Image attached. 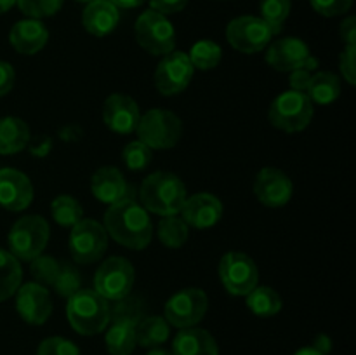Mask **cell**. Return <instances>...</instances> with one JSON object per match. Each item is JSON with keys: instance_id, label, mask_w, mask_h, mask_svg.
I'll list each match as a JSON object with an SVG mask.
<instances>
[{"instance_id": "1", "label": "cell", "mask_w": 356, "mask_h": 355, "mask_svg": "<svg viewBox=\"0 0 356 355\" xmlns=\"http://www.w3.org/2000/svg\"><path fill=\"white\" fill-rule=\"evenodd\" d=\"M103 226L108 237L127 249L143 251L152 242V219L136 198L110 205L104 212Z\"/></svg>"}, {"instance_id": "2", "label": "cell", "mask_w": 356, "mask_h": 355, "mask_svg": "<svg viewBox=\"0 0 356 355\" xmlns=\"http://www.w3.org/2000/svg\"><path fill=\"white\" fill-rule=\"evenodd\" d=\"M188 191L179 176L169 171H156L145 178L139 188L141 205L159 216L177 214L183 207Z\"/></svg>"}, {"instance_id": "3", "label": "cell", "mask_w": 356, "mask_h": 355, "mask_svg": "<svg viewBox=\"0 0 356 355\" xmlns=\"http://www.w3.org/2000/svg\"><path fill=\"white\" fill-rule=\"evenodd\" d=\"M66 315L73 331L82 336H94L106 329L111 320V308L108 299L96 291L80 289L68 298Z\"/></svg>"}, {"instance_id": "4", "label": "cell", "mask_w": 356, "mask_h": 355, "mask_svg": "<svg viewBox=\"0 0 356 355\" xmlns=\"http://www.w3.org/2000/svg\"><path fill=\"white\" fill-rule=\"evenodd\" d=\"M51 228L44 216L30 214L17 219L7 235L9 253L19 261H31L47 247Z\"/></svg>"}, {"instance_id": "5", "label": "cell", "mask_w": 356, "mask_h": 355, "mask_svg": "<svg viewBox=\"0 0 356 355\" xmlns=\"http://www.w3.org/2000/svg\"><path fill=\"white\" fill-rule=\"evenodd\" d=\"M136 132L139 141L152 150H169L179 143L183 136V122L174 111L153 108L141 115Z\"/></svg>"}, {"instance_id": "6", "label": "cell", "mask_w": 356, "mask_h": 355, "mask_svg": "<svg viewBox=\"0 0 356 355\" xmlns=\"http://www.w3.org/2000/svg\"><path fill=\"white\" fill-rule=\"evenodd\" d=\"M315 108L305 93L285 90L271 103L268 118L271 125L284 132H301L312 122Z\"/></svg>"}, {"instance_id": "7", "label": "cell", "mask_w": 356, "mask_h": 355, "mask_svg": "<svg viewBox=\"0 0 356 355\" xmlns=\"http://www.w3.org/2000/svg\"><path fill=\"white\" fill-rule=\"evenodd\" d=\"M136 281V271L131 261L122 256L104 260L94 275V291L108 301H120L127 298Z\"/></svg>"}, {"instance_id": "8", "label": "cell", "mask_w": 356, "mask_h": 355, "mask_svg": "<svg viewBox=\"0 0 356 355\" xmlns=\"http://www.w3.org/2000/svg\"><path fill=\"white\" fill-rule=\"evenodd\" d=\"M138 44L152 56H165L176 47V30L163 14L149 9L138 17L134 24Z\"/></svg>"}, {"instance_id": "9", "label": "cell", "mask_w": 356, "mask_h": 355, "mask_svg": "<svg viewBox=\"0 0 356 355\" xmlns=\"http://www.w3.org/2000/svg\"><path fill=\"white\" fill-rule=\"evenodd\" d=\"M270 24L259 16L235 17L226 26V40L235 51L243 54H256L268 47L273 38Z\"/></svg>"}, {"instance_id": "10", "label": "cell", "mask_w": 356, "mask_h": 355, "mask_svg": "<svg viewBox=\"0 0 356 355\" xmlns=\"http://www.w3.org/2000/svg\"><path fill=\"white\" fill-rule=\"evenodd\" d=\"M68 246L73 261L90 265L99 261L106 253L108 233L101 223L94 219H80L75 226H72Z\"/></svg>"}, {"instance_id": "11", "label": "cell", "mask_w": 356, "mask_h": 355, "mask_svg": "<svg viewBox=\"0 0 356 355\" xmlns=\"http://www.w3.org/2000/svg\"><path fill=\"white\" fill-rule=\"evenodd\" d=\"M219 278L233 296H247L259 284V270L245 253H226L219 261Z\"/></svg>"}, {"instance_id": "12", "label": "cell", "mask_w": 356, "mask_h": 355, "mask_svg": "<svg viewBox=\"0 0 356 355\" xmlns=\"http://www.w3.org/2000/svg\"><path fill=\"white\" fill-rule=\"evenodd\" d=\"M209 308V298L202 289L184 287L177 291L165 303V317L169 326L186 329L195 327L205 317Z\"/></svg>"}, {"instance_id": "13", "label": "cell", "mask_w": 356, "mask_h": 355, "mask_svg": "<svg viewBox=\"0 0 356 355\" xmlns=\"http://www.w3.org/2000/svg\"><path fill=\"white\" fill-rule=\"evenodd\" d=\"M195 68L183 51H172L162 56L155 70V86L163 96H176L190 86Z\"/></svg>"}, {"instance_id": "14", "label": "cell", "mask_w": 356, "mask_h": 355, "mask_svg": "<svg viewBox=\"0 0 356 355\" xmlns=\"http://www.w3.org/2000/svg\"><path fill=\"white\" fill-rule=\"evenodd\" d=\"M16 310L24 322L42 326L52 313V301L49 289L38 282L21 284L16 291Z\"/></svg>"}, {"instance_id": "15", "label": "cell", "mask_w": 356, "mask_h": 355, "mask_svg": "<svg viewBox=\"0 0 356 355\" xmlns=\"http://www.w3.org/2000/svg\"><path fill=\"white\" fill-rule=\"evenodd\" d=\"M294 191L291 178L277 167H263L254 181V195L266 207H284Z\"/></svg>"}, {"instance_id": "16", "label": "cell", "mask_w": 356, "mask_h": 355, "mask_svg": "<svg viewBox=\"0 0 356 355\" xmlns=\"http://www.w3.org/2000/svg\"><path fill=\"white\" fill-rule=\"evenodd\" d=\"M90 191L99 202L108 205L136 198V190L120 169L113 166L99 167L90 178Z\"/></svg>"}, {"instance_id": "17", "label": "cell", "mask_w": 356, "mask_h": 355, "mask_svg": "<svg viewBox=\"0 0 356 355\" xmlns=\"http://www.w3.org/2000/svg\"><path fill=\"white\" fill-rule=\"evenodd\" d=\"M141 118L139 104L127 94L115 93L106 97L103 104V122L117 134H131L136 131Z\"/></svg>"}, {"instance_id": "18", "label": "cell", "mask_w": 356, "mask_h": 355, "mask_svg": "<svg viewBox=\"0 0 356 355\" xmlns=\"http://www.w3.org/2000/svg\"><path fill=\"white\" fill-rule=\"evenodd\" d=\"M33 202V184L30 178L13 167L0 169V207L19 212Z\"/></svg>"}, {"instance_id": "19", "label": "cell", "mask_w": 356, "mask_h": 355, "mask_svg": "<svg viewBox=\"0 0 356 355\" xmlns=\"http://www.w3.org/2000/svg\"><path fill=\"white\" fill-rule=\"evenodd\" d=\"M309 47L305 40L298 37H285L270 42L266 49V63L277 72L291 73L305 66L308 59Z\"/></svg>"}, {"instance_id": "20", "label": "cell", "mask_w": 356, "mask_h": 355, "mask_svg": "<svg viewBox=\"0 0 356 355\" xmlns=\"http://www.w3.org/2000/svg\"><path fill=\"white\" fill-rule=\"evenodd\" d=\"M181 218L193 228H211L222 218V202L209 191H200L186 197L181 207Z\"/></svg>"}, {"instance_id": "21", "label": "cell", "mask_w": 356, "mask_h": 355, "mask_svg": "<svg viewBox=\"0 0 356 355\" xmlns=\"http://www.w3.org/2000/svg\"><path fill=\"white\" fill-rule=\"evenodd\" d=\"M49 40V30L40 19L17 21L9 33V42L19 54L33 56L45 47Z\"/></svg>"}, {"instance_id": "22", "label": "cell", "mask_w": 356, "mask_h": 355, "mask_svg": "<svg viewBox=\"0 0 356 355\" xmlns=\"http://www.w3.org/2000/svg\"><path fill=\"white\" fill-rule=\"evenodd\" d=\"M120 13L110 0H90L82 13L83 28L94 37H106L117 28Z\"/></svg>"}, {"instance_id": "23", "label": "cell", "mask_w": 356, "mask_h": 355, "mask_svg": "<svg viewBox=\"0 0 356 355\" xmlns=\"http://www.w3.org/2000/svg\"><path fill=\"white\" fill-rule=\"evenodd\" d=\"M172 355H219V345L209 331L186 327L174 338Z\"/></svg>"}, {"instance_id": "24", "label": "cell", "mask_w": 356, "mask_h": 355, "mask_svg": "<svg viewBox=\"0 0 356 355\" xmlns=\"http://www.w3.org/2000/svg\"><path fill=\"white\" fill-rule=\"evenodd\" d=\"M31 139L30 127L23 118H0V155H14L28 146Z\"/></svg>"}, {"instance_id": "25", "label": "cell", "mask_w": 356, "mask_h": 355, "mask_svg": "<svg viewBox=\"0 0 356 355\" xmlns=\"http://www.w3.org/2000/svg\"><path fill=\"white\" fill-rule=\"evenodd\" d=\"M136 326L138 324L131 322V320L113 319V324L104 336V343L111 355H131L134 352V348L138 347Z\"/></svg>"}, {"instance_id": "26", "label": "cell", "mask_w": 356, "mask_h": 355, "mask_svg": "<svg viewBox=\"0 0 356 355\" xmlns=\"http://www.w3.org/2000/svg\"><path fill=\"white\" fill-rule=\"evenodd\" d=\"M306 96L316 104L334 103L341 96V79L332 72H316L312 75Z\"/></svg>"}, {"instance_id": "27", "label": "cell", "mask_w": 356, "mask_h": 355, "mask_svg": "<svg viewBox=\"0 0 356 355\" xmlns=\"http://www.w3.org/2000/svg\"><path fill=\"white\" fill-rule=\"evenodd\" d=\"M170 326L163 317L152 315L141 319L136 326V338L138 345L145 348H156L169 340Z\"/></svg>"}, {"instance_id": "28", "label": "cell", "mask_w": 356, "mask_h": 355, "mask_svg": "<svg viewBox=\"0 0 356 355\" xmlns=\"http://www.w3.org/2000/svg\"><path fill=\"white\" fill-rule=\"evenodd\" d=\"M23 281V268L9 251L0 249V303L16 294Z\"/></svg>"}, {"instance_id": "29", "label": "cell", "mask_w": 356, "mask_h": 355, "mask_svg": "<svg viewBox=\"0 0 356 355\" xmlns=\"http://www.w3.org/2000/svg\"><path fill=\"white\" fill-rule=\"evenodd\" d=\"M247 306L257 317H273L282 310V298L270 285L257 284L247 294Z\"/></svg>"}, {"instance_id": "30", "label": "cell", "mask_w": 356, "mask_h": 355, "mask_svg": "<svg viewBox=\"0 0 356 355\" xmlns=\"http://www.w3.org/2000/svg\"><path fill=\"white\" fill-rule=\"evenodd\" d=\"M159 239L169 249H179L186 244L188 235H190V228L184 223L183 218L177 214L163 216L159 223Z\"/></svg>"}, {"instance_id": "31", "label": "cell", "mask_w": 356, "mask_h": 355, "mask_svg": "<svg viewBox=\"0 0 356 355\" xmlns=\"http://www.w3.org/2000/svg\"><path fill=\"white\" fill-rule=\"evenodd\" d=\"M51 214L59 226L72 228L80 219H83V207L72 195H59L52 200Z\"/></svg>"}, {"instance_id": "32", "label": "cell", "mask_w": 356, "mask_h": 355, "mask_svg": "<svg viewBox=\"0 0 356 355\" xmlns=\"http://www.w3.org/2000/svg\"><path fill=\"white\" fill-rule=\"evenodd\" d=\"M188 58L195 70H214L221 63L222 49L212 40H200L191 47Z\"/></svg>"}, {"instance_id": "33", "label": "cell", "mask_w": 356, "mask_h": 355, "mask_svg": "<svg viewBox=\"0 0 356 355\" xmlns=\"http://www.w3.org/2000/svg\"><path fill=\"white\" fill-rule=\"evenodd\" d=\"M261 17L270 24L273 33H280L282 24L291 14V0H259Z\"/></svg>"}, {"instance_id": "34", "label": "cell", "mask_w": 356, "mask_h": 355, "mask_svg": "<svg viewBox=\"0 0 356 355\" xmlns=\"http://www.w3.org/2000/svg\"><path fill=\"white\" fill-rule=\"evenodd\" d=\"M153 159V150L143 141H131L122 150V160L131 171H143L149 166Z\"/></svg>"}, {"instance_id": "35", "label": "cell", "mask_w": 356, "mask_h": 355, "mask_svg": "<svg viewBox=\"0 0 356 355\" xmlns=\"http://www.w3.org/2000/svg\"><path fill=\"white\" fill-rule=\"evenodd\" d=\"M65 0H16L17 7L31 19L51 17L63 7Z\"/></svg>"}, {"instance_id": "36", "label": "cell", "mask_w": 356, "mask_h": 355, "mask_svg": "<svg viewBox=\"0 0 356 355\" xmlns=\"http://www.w3.org/2000/svg\"><path fill=\"white\" fill-rule=\"evenodd\" d=\"M30 263H31V275L37 278L38 284L42 285L54 284L56 277H58L59 274V268H61V265L58 263L56 258L40 254V256H37L35 260H31Z\"/></svg>"}, {"instance_id": "37", "label": "cell", "mask_w": 356, "mask_h": 355, "mask_svg": "<svg viewBox=\"0 0 356 355\" xmlns=\"http://www.w3.org/2000/svg\"><path fill=\"white\" fill-rule=\"evenodd\" d=\"M80 284H82V281H80L79 271L73 267H70V265H61L58 277H56L52 285H54L59 296L70 298V296L75 294L76 291H80Z\"/></svg>"}, {"instance_id": "38", "label": "cell", "mask_w": 356, "mask_h": 355, "mask_svg": "<svg viewBox=\"0 0 356 355\" xmlns=\"http://www.w3.org/2000/svg\"><path fill=\"white\" fill-rule=\"evenodd\" d=\"M37 355H80V350L73 341L66 340V338L51 336L45 338L38 345Z\"/></svg>"}, {"instance_id": "39", "label": "cell", "mask_w": 356, "mask_h": 355, "mask_svg": "<svg viewBox=\"0 0 356 355\" xmlns=\"http://www.w3.org/2000/svg\"><path fill=\"white\" fill-rule=\"evenodd\" d=\"M313 9L325 17L341 16L353 6V0H309Z\"/></svg>"}, {"instance_id": "40", "label": "cell", "mask_w": 356, "mask_h": 355, "mask_svg": "<svg viewBox=\"0 0 356 355\" xmlns=\"http://www.w3.org/2000/svg\"><path fill=\"white\" fill-rule=\"evenodd\" d=\"M339 70L343 73L344 80L355 86L356 82V45H346L339 56Z\"/></svg>"}, {"instance_id": "41", "label": "cell", "mask_w": 356, "mask_h": 355, "mask_svg": "<svg viewBox=\"0 0 356 355\" xmlns=\"http://www.w3.org/2000/svg\"><path fill=\"white\" fill-rule=\"evenodd\" d=\"M188 0H149V6H152L153 10L163 14H176L181 13V10L186 7Z\"/></svg>"}, {"instance_id": "42", "label": "cell", "mask_w": 356, "mask_h": 355, "mask_svg": "<svg viewBox=\"0 0 356 355\" xmlns=\"http://www.w3.org/2000/svg\"><path fill=\"white\" fill-rule=\"evenodd\" d=\"M14 80H16V72H14L13 65L7 61H0V97L10 93L14 87Z\"/></svg>"}, {"instance_id": "43", "label": "cell", "mask_w": 356, "mask_h": 355, "mask_svg": "<svg viewBox=\"0 0 356 355\" xmlns=\"http://www.w3.org/2000/svg\"><path fill=\"white\" fill-rule=\"evenodd\" d=\"M312 72L305 68H299L291 72V79H289V84H291V90H298V93H305L308 90L309 82H312Z\"/></svg>"}, {"instance_id": "44", "label": "cell", "mask_w": 356, "mask_h": 355, "mask_svg": "<svg viewBox=\"0 0 356 355\" xmlns=\"http://www.w3.org/2000/svg\"><path fill=\"white\" fill-rule=\"evenodd\" d=\"M339 35L346 45H356V17L350 16L341 23Z\"/></svg>"}, {"instance_id": "45", "label": "cell", "mask_w": 356, "mask_h": 355, "mask_svg": "<svg viewBox=\"0 0 356 355\" xmlns=\"http://www.w3.org/2000/svg\"><path fill=\"white\" fill-rule=\"evenodd\" d=\"M28 145H30V153L33 157H45L52 148V141L51 138H47V136H38V138L33 139V141L30 139Z\"/></svg>"}, {"instance_id": "46", "label": "cell", "mask_w": 356, "mask_h": 355, "mask_svg": "<svg viewBox=\"0 0 356 355\" xmlns=\"http://www.w3.org/2000/svg\"><path fill=\"white\" fill-rule=\"evenodd\" d=\"M313 348L318 350L320 354L327 355L330 352V348H332V345H330V338L325 336V334H320V336H316L315 341H313Z\"/></svg>"}, {"instance_id": "47", "label": "cell", "mask_w": 356, "mask_h": 355, "mask_svg": "<svg viewBox=\"0 0 356 355\" xmlns=\"http://www.w3.org/2000/svg\"><path fill=\"white\" fill-rule=\"evenodd\" d=\"M110 2L118 9H134V7L143 6L148 0H110Z\"/></svg>"}, {"instance_id": "48", "label": "cell", "mask_w": 356, "mask_h": 355, "mask_svg": "<svg viewBox=\"0 0 356 355\" xmlns=\"http://www.w3.org/2000/svg\"><path fill=\"white\" fill-rule=\"evenodd\" d=\"M16 6V0H0V14L7 13L9 9Z\"/></svg>"}, {"instance_id": "49", "label": "cell", "mask_w": 356, "mask_h": 355, "mask_svg": "<svg viewBox=\"0 0 356 355\" xmlns=\"http://www.w3.org/2000/svg\"><path fill=\"white\" fill-rule=\"evenodd\" d=\"M294 355H323V354H320V352L315 350L313 347H305V348H299Z\"/></svg>"}, {"instance_id": "50", "label": "cell", "mask_w": 356, "mask_h": 355, "mask_svg": "<svg viewBox=\"0 0 356 355\" xmlns=\"http://www.w3.org/2000/svg\"><path fill=\"white\" fill-rule=\"evenodd\" d=\"M146 355H172V352H169V350H163V348H152V350L148 352V354Z\"/></svg>"}, {"instance_id": "51", "label": "cell", "mask_w": 356, "mask_h": 355, "mask_svg": "<svg viewBox=\"0 0 356 355\" xmlns=\"http://www.w3.org/2000/svg\"><path fill=\"white\" fill-rule=\"evenodd\" d=\"M76 2H86V3H89L90 0H76Z\"/></svg>"}]
</instances>
